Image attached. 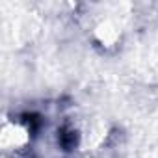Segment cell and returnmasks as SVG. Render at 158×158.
Listing matches in <instances>:
<instances>
[{
	"instance_id": "obj_1",
	"label": "cell",
	"mask_w": 158,
	"mask_h": 158,
	"mask_svg": "<svg viewBox=\"0 0 158 158\" xmlns=\"http://www.w3.org/2000/svg\"><path fill=\"white\" fill-rule=\"evenodd\" d=\"M58 139H60V145L63 147V151H73L78 145V132L71 125H63L60 128Z\"/></svg>"
}]
</instances>
